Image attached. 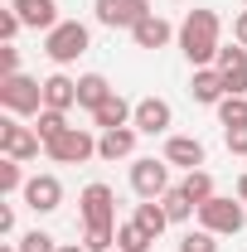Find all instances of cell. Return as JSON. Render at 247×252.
<instances>
[{
  "instance_id": "74e56055",
  "label": "cell",
  "mask_w": 247,
  "mask_h": 252,
  "mask_svg": "<svg viewBox=\"0 0 247 252\" xmlns=\"http://www.w3.org/2000/svg\"><path fill=\"white\" fill-rule=\"evenodd\" d=\"M0 252H20V243H5V248H0Z\"/></svg>"
},
{
  "instance_id": "4dcf8cb0",
  "label": "cell",
  "mask_w": 247,
  "mask_h": 252,
  "mask_svg": "<svg viewBox=\"0 0 247 252\" xmlns=\"http://www.w3.org/2000/svg\"><path fill=\"white\" fill-rule=\"evenodd\" d=\"M20 30H25V20L5 5V10H0V44H15V34H20Z\"/></svg>"
},
{
  "instance_id": "e0dca14e",
  "label": "cell",
  "mask_w": 247,
  "mask_h": 252,
  "mask_svg": "<svg viewBox=\"0 0 247 252\" xmlns=\"http://www.w3.org/2000/svg\"><path fill=\"white\" fill-rule=\"evenodd\" d=\"M189 97L204 102V107H218V102L228 97L223 78H218V68H194V78H189Z\"/></svg>"
},
{
  "instance_id": "836d02e7",
  "label": "cell",
  "mask_w": 247,
  "mask_h": 252,
  "mask_svg": "<svg viewBox=\"0 0 247 252\" xmlns=\"http://www.w3.org/2000/svg\"><path fill=\"white\" fill-rule=\"evenodd\" d=\"M0 233L15 238V204H0Z\"/></svg>"
},
{
  "instance_id": "8fae6325",
  "label": "cell",
  "mask_w": 247,
  "mask_h": 252,
  "mask_svg": "<svg viewBox=\"0 0 247 252\" xmlns=\"http://www.w3.org/2000/svg\"><path fill=\"white\" fill-rule=\"evenodd\" d=\"M170 122H175V107H170L165 97H141V102H136L131 126H136L141 136H165V131H170Z\"/></svg>"
},
{
  "instance_id": "30bf717a",
  "label": "cell",
  "mask_w": 247,
  "mask_h": 252,
  "mask_svg": "<svg viewBox=\"0 0 247 252\" xmlns=\"http://www.w3.org/2000/svg\"><path fill=\"white\" fill-rule=\"evenodd\" d=\"M214 68H218L223 88H228L233 97H247V49L243 44H223L218 59H214Z\"/></svg>"
},
{
  "instance_id": "2e32d148",
  "label": "cell",
  "mask_w": 247,
  "mask_h": 252,
  "mask_svg": "<svg viewBox=\"0 0 247 252\" xmlns=\"http://www.w3.org/2000/svg\"><path fill=\"white\" fill-rule=\"evenodd\" d=\"M44 107H54V112L78 107V78H68V73H49V78H44Z\"/></svg>"
},
{
  "instance_id": "ac0fdd59",
  "label": "cell",
  "mask_w": 247,
  "mask_h": 252,
  "mask_svg": "<svg viewBox=\"0 0 247 252\" xmlns=\"http://www.w3.org/2000/svg\"><path fill=\"white\" fill-rule=\"evenodd\" d=\"M175 34H180V30H170V20H160V15H146V20L131 30V39H136V49H151V54H155V49H165Z\"/></svg>"
},
{
  "instance_id": "4316f807",
  "label": "cell",
  "mask_w": 247,
  "mask_h": 252,
  "mask_svg": "<svg viewBox=\"0 0 247 252\" xmlns=\"http://www.w3.org/2000/svg\"><path fill=\"white\" fill-rule=\"evenodd\" d=\"M83 248H88V252H112V248H117V223L83 228Z\"/></svg>"
},
{
  "instance_id": "5bb4252c",
  "label": "cell",
  "mask_w": 247,
  "mask_h": 252,
  "mask_svg": "<svg viewBox=\"0 0 247 252\" xmlns=\"http://www.w3.org/2000/svg\"><path fill=\"white\" fill-rule=\"evenodd\" d=\"M136 136H141L136 126L102 131V136H97V156H102V160H112V165H117V160H131V156H136Z\"/></svg>"
},
{
  "instance_id": "52a82bcc",
  "label": "cell",
  "mask_w": 247,
  "mask_h": 252,
  "mask_svg": "<svg viewBox=\"0 0 247 252\" xmlns=\"http://www.w3.org/2000/svg\"><path fill=\"white\" fill-rule=\"evenodd\" d=\"M93 15H97V25H107V30H136L155 10H151V0H93Z\"/></svg>"
},
{
  "instance_id": "83f0119b",
  "label": "cell",
  "mask_w": 247,
  "mask_h": 252,
  "mask_svg": "<svg viewBox=\"0 0 247 252\" xmlns=\"http://www.w3.org/2000/svg\"><path fill=\"white\" fill-rule=\"evenodd\" d=\"M218 122L223 126H247V97H223V102H218Z\"/></svg>"
},
{
  "instance_id": "7a4b0ae2",
  "label": "cell",
  "mask_w": 247,
  "mask_h": 252,
  "mask_svg": "<svg viewBox=\"0 0 247 252\" xmlns=\"http://www.w3.org/2000/svg\"><path fill=\"white\" fill-rule=\"evenodd\" d=\"M88 44H93V34H88V25H83V20H59L54 30L44 34V54L59 63V68L78 63L83 54H88Z\"/></svg>"
},
{
  "instance_id": "e575fe53",
  "label": "cell",
  "mask_w": 247,
  "mask_h": 252,
  "mask_svg": "<svg viewBox=\"0 0 247 252\" xmlns=\"http://www.w3.org/2000/svg\"><path fill=\"white\" fill-rule=\"evenodd\" d=\"M233 44H243V49H247V10L233 20Z\"/></svg>"
},
{
  "instance_id": "5b68a950",
  "label": "cell",
  "mask_w": 247,
  "mask_h": 252,
  "mask_svg": "<svg viewBox=\"0 0 247 252\" xmlns=\"http://www.w3.org/2000/svg\"><path fill=\"white\" fill-rule=\"evenodd\" d=\"M44 156L54 160V165H83V160L97 156V136L88 131V126H68L59 141H49V146H44Z\"/></svg>"
},
{
  "instance_id": "603a6c76",
  "label": "cell",
  "mask_w": 247,
  "mask_h": 252,
  "mask_svg": "<svg viewBox=\"0 0 247 252\" xmlns=\"http://www.w3.org/2000/svg\"><path fill=\"white\" fill-rule=\"evenodd\" d=\"M151 243H155V238H151L136 219L117 223V248H122V252H151Z\"/></svg>"
},
{
  "instance_id": "f546056e",
  "label": "cell",
  "mask_w": 247,
  "mask_h": 252,
  "mask_svg": "<svg viewBox=\"0 0 247 252\" xmlns=\"http://www.w3.org/2000/svg\"><path fill=\"white\" fill-rule=\"evenodd\" d=\"M20 243V252H59V243H54V233H44V228H30L25 238H15Z\"/></svg>"
},
{
  "instance_id": "8d00e7d4",
  "label": "cell",
  "mask_w": 247,
  "mask_h": 252,
  "mask_svg": "<svg viewBox=\"0 0 247 252\" xmlns=\"http://www.w3.org/2000/svg\"><path fill=\"white\" fill-rule=\"evenodd\" d=\"M59 252H88L83 243H59Z\"/></svg>"
},
{
  "instance_id": "4fadbf2b",
  "label": "cell",
  "mask_w": 247,
  "mask_h": 252,
  "mask_svg": "<svg viewBox=\"0 0 247 252\" xmlns=\"http://www.w3.org/2000/svg\"><path fill=\"white\" fill-rule=\"evenodd\" d=\"M165 160L170 165H180V170H204V160H209V151H204V141L199 136H170L165 141Z\"/></svg>"
},
{
  "instance_id": "9a60e30c",
  "label": "cell",
  "mask_w": 247,
  "mask_h": 252,
  "mask_svg": "<svg viewBox=\"0 0 247 252\" xmlns=\"http://www.w3.org/2000/svg\"><path fill=\"white\" fill-rule=\"evenodd\" d=\"M10 10L25 20V30H44L49 34L59 25V5H54V0H10Z\"/></svg>"
},
{
  "instance_id": "ba28073f",
  "label": "cell",
  "mask_w": 247,
  "mask_h": 252,
  "mask_svg": "<svg viewBox=\"0 0 247 252\" xmlns=\"http://www.w3.org/2000/svg\"><path fill=\"white\" fill-rule=\"evenodd\" d=\"M39 151H44L39 131H34V126H20V117H10V112H5V122H0V156H10V160H34Z\"/></svg>"
},
{
  "instance_id": "f1b7e54d",
  "label": "cell",
  "mask_w": 247,
  "mask_h": 252,
  "mask_svg": "<svg viewBox=\"0 0 247 252\" xmlns=\"http://www.w3.org/2000/svg\"><path fill=\"white\" fill-rule=\"evenodd\" d=\"M214 238L218 233H209V228H189L185 238H180V252H218Z\"/></svg>"
},
{
  "instance_id": "7c38bea8",
  "label": "cell",
  "mask_w": 247,
  "mask_h": 252,
  "mask_svg": "<svg viewBox=\"0 0 247 252\" xmlns=\"http://www.w3.org/2000/svg\"><path fill=\"white\" fill-rule=\"evenodd\" d=\"M25 204H30L34 214H54L63 204V185L59 175H30V185H25V194H20Z\"/></svg>"
},
{
  "instance_id": "277c9868",
  "label": "cell",
  "mask_w": 247,
  "mask_h": 252,
  "mask_svg": "<svg viewBox=\"0 0 247 252\" xmlns=\"http://www.w3.org/2000/svg\"><path fill=\"white\" fill-rule=\"evenodd\" d=\"M199 228H209V233H218V238H223V233L233 238V233L247 228V204H243V199H223V194H214L209 204H199Z\"/></svg>"
},
{
  "instance_id": "8992f818",
  "label": "cell",
  "mask_w": 247,
  "mask_h": 252,
  "mask_svg": "<svg viewBox=\"0 0 247 252\" xmlns=\"http://www.w3.org/2000/svg\"><path fill=\"white\" fill-rule=\"evenodd\" d=\"M131 189H136V199H160V194H170V160H155V156H141L131 160Z\"/></svg>"
},
{
  "instance_id": "3957f363",
  "label": "cell",
  "mask_w": 247,
  "mask_h": 252,
  "mask_svg": "<svg viewBox=\"0 0 247 252\" xmlns=\"http://www.w3.org/2000/svg\"><path fill=\"white\" fill-rule=\"evenodd\" d=\"M0 107H5L10 117H39V112H44V83L30 78V73L0 78Z\"/></svg>"
},
{
  "instance_id": "d6986e66",
  "label": "cell",
  "mask_w": 247,
  "mask_h": 252,
  "mask_svg": "<svg viewBox=\"0 0 247 252\" xmlns=\"http://www.w3.org/2000/svg\"><path fill=\"white\" fill-rule=\"evenodd\" d=\"M131 117H136V107H131L122 93H112V97L93 112V126H97V131H117V126H131Z\"/></svg>"
},
{
  "instance_id": "1f68e13d",
  "label": "cell",
  "mask_w": 247,
  "mask_h": 252,
  "mask_svg": "<svg viewBox=\"0 0 247 252\" xmlns=\"http://www.w3.org/2000/svg\"><path fill=\"white\" fill-rule=\"evenodd\" d=\"M223 146L228 156H247V126H223Z\"/></svg>"
},
{
  "instance_id": "484cf974",
  "label": "cell",
  "mask_w": 247,
  "mask_h": 252,
  "mask_svg": "<svg viewBox=\"0 0 247 252\" xmlns=\"http://www.w3.org/2000/svg\"><path fill=\"white\" fill-rule=\"evenodd\" d=\"M160 204H165V214H170V223H189L194 214H199V209L189 204V194H185L180 185L170 189V194H160Z\"/></svg>"
},
{
  "instance_id": "9c48e42d",
  "label": "cell",
  "mask_w": 247,
  "mask_h": 252,
  "mask_svg": "<svg viewBox=\"0 0 247 252\" xmlns=\"http://www.w3.org/2000/svg\"><path fill=\"white\" fill-rule=\"evenodd\" d=\"M78 214H83V228H97V223H117V194H112V185L93 180V185L78 194Z\"/></svg>"
},
{
  "instance_id": "d4e9b609",
  "label": "cell",
  "mask_w": 247,
  "mask_h": 252,
  "mask_svg": "<svg viewBox=\"0 0 247 252\" xmlns=\"http://www.w3.org/2000/svg\"><path fill=\"white\" fill-rule=\"evenodd\" d=\"M25 160H10V156H0V194H25Z\"/></svg>"
},
{
  "instance_id": "cb8c5ba5",
  "label": "cell",
  "mask_w": 247,
  "mask_h": 252,
  "mask_svg": "<svg viewBox=\"0 0 247 252\" xmlns=\"http://www.w3.org/2000/svg\"><path fill=\"white\" fill-rule=\"evenodd\" d=\"M34 131H39V141L49 146V141H59L63 131H68V112H54V107H44L39 117H34Z\"/></svg>"
},
{
  "instance_id": "f35d334b",
  "label": "cell",
  "mask_w": 247,
  "mask_h": 252,
  "mask_svg": "<svg viewBox=\"0 0 247 252\" xmlns=\"http://www.w3.org/2000/svg\"><path fill=\"white\" fill-rule=\"evenodd\" d=\"M112 252H122V248H112Z\"/></svg>"
},
{
  "instance_id": "ffe728a7",
  "label": "cell",
  "mask_w": 247,
  "mask_h": 252,
  "mask_svg": "<svg viewBox=\"0 0 247 252\" xmlns=\"http://www.w3.org/2000/svg\"><path fill=\"white\" fill-rule=\"evenodd\" d=\"M112 93H117V88H112L102 73H83V78H78V107H88V112H97Z\"/></svg>"
},
{
  "instance_id": "ab89813d",
  "label": "cell",
  "mask_w": 247,
  "mask_h": 252,
  "mask_svg": "<svg viewBox=\"0 0 247 252\" xmlns=\"http://www.w3.org/2000/svg\"><path fill=\"white\" fill-rule=\"evenodd\" d=\"M243 5H247V0H243Z\"/></svg>"
},
{
  "instance_id": "d6a6232c",
  "label": "cell",
  "mask_w": 247,
  "mask_h": 252,
  "mask_svg": "<svg viewBox=\"0 0 247 252\" xmlns=\"http://www.w3.org/2000/svg\"><path fill=\"white\" fill-rule=\"evenodd\" d=\"M10 73H20V49L15 44H0V78H10Z\"/></svg>"
},
{
  "instance_id": "7402d4cb",
  "label": "cell",
  "mask_w": 247,
  "mask_h": 252,
  "mask_svg": "<svg viewBox=\"0 0 247 252\" xmlns=\"http://www.w3.org/2000/svg\"><path fill=\"white\" fill-rule=\"evenodd\" d=\"M180 189L189 194V204H194V209H199V204H209V199L218 194V189H214V175H209V170H189L185 180H180Z\"/></svg>"
},
{
  "instance_id": "44dd1931",
  "label": "cell",
  "mask_w": 247,
  "mask_h": 252,
  "mask_svg": "<svg viewBox=\"0 0 247 252\" xmlns=\"http://www.w3.org/2000/svg\"><path fill=\"white\" fill-rule=\"evenodd\" d=\"M136 223H141L151 238H160V233L170 228V214H165V204H160V199H141V204H136Z\"/></svg>"
},
{
  "instance_id": "6da1fadb",
  "label": "cell",
  "mask_w": 247,
  "mask_h": 252,
  "mask_svg": "<svg viewBox=\"0 0 247 252\" xmlns=\"http://www.w3.org/2000/svg\"><path fill=\"white\" fill-rule=\"evenodd\" d=\"M223 20H218L214 10H189L185 15V25H180V54H185L194 68H214V59H218V49H223Z\"/></svg>"
},
{
  "instance_id": "d590c367",
  "label": "cell",
  "mask_w": 247,
  "mask_h": 252,
  "mask_svg": "<svg viewBox=\"0 0 247 252\" xmlns=\"http://www.w3.org/2000/svg\"><path fill=\"white\" fill-rule=\"evenodd\" d=\"M238 199H243V204H247V170H243V175H238Z\"/></svg>"
}]
</instances>
